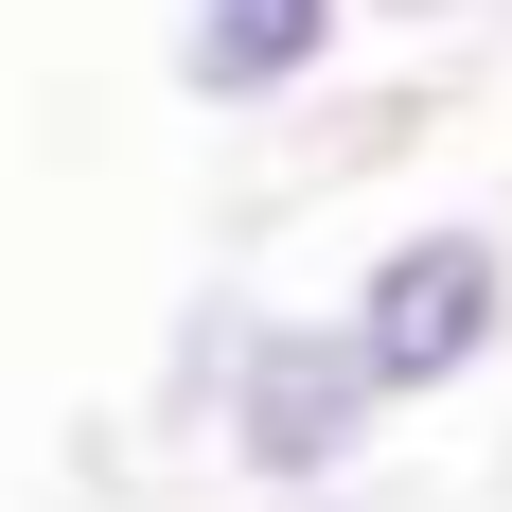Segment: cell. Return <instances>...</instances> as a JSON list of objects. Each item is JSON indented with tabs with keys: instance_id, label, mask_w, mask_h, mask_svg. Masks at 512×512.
I'll list each match as a JSON object with an SVG mask.
<instances>
[{
	"instance_id": "cell-3",
	"label": "cell",
	"mask_w": 512,
	"mask_h": 512,
	"mask_svg": "<svg viewBox=\"0 0 512 512\" xmlns=\"http://www.w3.org/2000/svg\"><path fill=\"white\" fill-rule=\"evenodd\" d=\"M159 71L212 124H283V106H318L354 71V0H177L159 18Z\"/></svg>"
},
{
	"instance_id": "cell-2",
	"label": "cell",
	"mask_w": 512,
	"mask_h": 512,
	"mask_svg": "<svg viewBox=\"0 0 512 512\" xmlns=\"http://www.w3.org/2000/svg\"><path fill=\"white\" fill-rule=\"evenodd\" d=\"M336 336H354V371L389 389V424H407V407H460L477 371L512 354V230H495V212L389 230V248L336 283Z\"/></svg>"
},
{
	"instance_id": "cell-5",
	"label": "cell",
	"mask_w": 512,
	"mask_h": 512,
	"mask_svg": "<svg viewBox=\"0 0 512 512\" xmlns=\"http://www.w3.org/2000/svg\"><path fill=\"white\" fill-rule=\"evenodd\" d=\"M389 18V36H442V18H495V0H354V36Z\"/></svg>"
},
{
	"instance_id": "cell-1",
	"label": "cell",
	"mask_w": 512,
	"mask_h": 512,
	"mask_svg": "<svg viewBox=\"0 0 512 512\" xmlns=\"http://www.w3.org/2000/svg\"><path fill=\"white\" fill-rule=\"evenodd\" d=\"M195 460L248 477V512H301V495H371V460H389V389L354 371V336H336V301H265L248 354H230V407H212Z\"/></svg>"
},
{
	"instance_id": "cell-4",
	"label": "cell",
	"mask_w": 512,
	"mask_h": 512,
	"mask_svg": "<svg viewBox=\"0 0 512 512\" xmlns=\"http://www.w3.org/2000/svg\"><path fill=\"white\" fill-rule=\"evenodd\" d=\"M248 318H265V283H195V301H177V336H159V371H142V442H212Z\"/></svg>"
},
{
	"instance_id": "cell-6",
	"label": "cell",
	"mask_w": 512,
	"mask_h": 512,
	"mask_svg": "<svg viewBox=\"0 0 512 512\" xmlns=\"http://www.w3.org/2000/svg\"><path fill=\"white\" fill-rule=\"evenodd\" d=\"M301 512H354V495H301Z\"/></svg>"
}]
</instances>
